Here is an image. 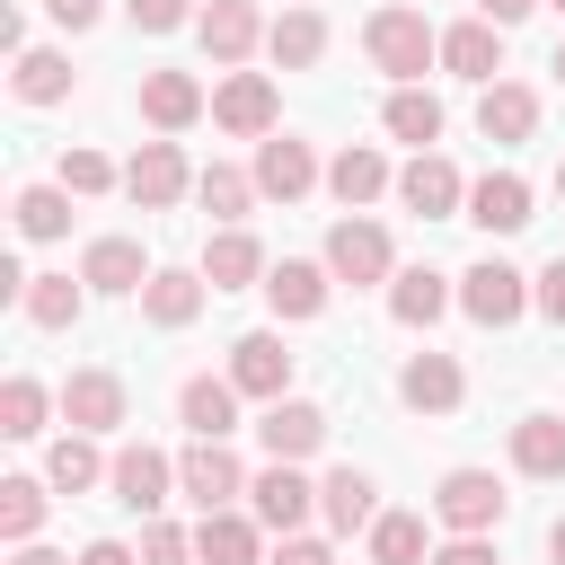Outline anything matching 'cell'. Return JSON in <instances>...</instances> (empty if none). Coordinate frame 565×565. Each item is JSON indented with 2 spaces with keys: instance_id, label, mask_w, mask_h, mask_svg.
Wrapping results in <instances>:
<instances>
[{
  "instance_id": "obj_41",
  "label": "cell",
  "mask_w": 565,
  "mask_h": 565,
  "mask_svg": "<svg viewBox=\"0 0 565 565\" xmlns=\"http://www.w3.org/2000/svg\"><path fill=\"white\" fill-rule=\"evenodd\" d=\"M62 185H71V194H106V185H124V168L79 141V150H62Z\"/></svg>"
},
{
  "instance_id": "obj_12",
  "label": "cell",
  "mask_w": 565,
  "mask_h": 565,
  "mask_svg": "<svg viewBox=\"0 0 565 565\" xmlns=\"http://www.w3.org/2000/svg\"><path fill=\"white\" fill-rule=\"evenodd\" d=\"M230 380H238V397H291V353H282V335L274 327H256V335H238L230 344Z\"/></svg>"
},
{
  "instance_id": "obj_54",
  "label": "cell",
  "mask_w": 565,
  "mask_h": 565,
  "mask_svg": "<svg viewBox=\"0 0 565 565\" xmlns=\"http://www.w3.org/2000/svg\"><path fill=\"white\" fill-rule=\"evenodd\" d=\"M547 9H565V0H547Z\"/></svg>"
},
{
  "instance_id": "obj_27",
  "label": "cell",
  "mask_w": 565,
  "mask_h": 565,
  "mask_svg": "<svg viewBox=\"0 0 565 565\" xmlns=\"http://www.w3.org/2000/svg\"><path fill=\"white\" fill-rule=\"evenodd\" d=\"M159 265H141V238H88V256H79V282L88 291H141Z\"/></svg>"
},
{
  "instance_id": "obj_11",
  "label": "cell",
  "mask_w": 565,
  "mask_h": 565,
  "mask_svg": "<svg viewBox=\"0 0 565 565\" xmlns=\"http://www.w3.org/2000/svg\"><path fill=\"white\" fill-rule=\"evenodd\" d=\"M459 221H477L486 238H512V230H530V177H512V168H486L477 185H468V212Z\"/></svg>"
},
{
  "instance_id": "obj_26",
  "label": "cell",
  "mask_w": 565,
  "mask_h": 565,
  "mask_svg": "<svg viewBox=\"0 0 565 565\" xmlns=\"http://www.w3.org/2000/svg\"><path fill=\"white\" fill-rule=\"evenodd\" d=\"M477 132H486V141H530V132H539V88H521V79H486V97H477Z\"/></svg>"
},
{
  "instance_id": "obj_2",
  "label": "cell",
  "mask_w": 565,
  "mask_h": 565,
  "mask_svg": "<svg viewBox=\"0 0 565 565\" xmlns=\"http://www.w3.org/2000/svg\"><path fill=\"white\" fill-rule=\"evenodd\" d=\"M327 274H335V282H353V291H362V282H388V274H397L388 230H380L371 212H344V221L327 230Z\"/></svg>"
},
{
  "instance_id": "obj_33",
  "label": "cell",
  "mask_w": 565,
  "mask_h": 565,
  "mask_svg": "<svg viewBox=\"0 0 565 565\" xmlns=\"http://www.w3.org/2000/svg\"><path fill=\"white\" fill-rule=\"evenodd\" d=\"M265 53H274L282 71H309V62L327 53V18H318V9H282V18L265 26Z\"/></svg>"
},
{
  "instance_id": "obj_34",
  "label": "cell",
  "mask_w": 565,
  "mask_h": 565,
  "mask_svg": "<svg viewBox=\"0 0 565 565\" xmlns=\"http://www.w3.org/2000/svg\"><path fill=\"white\" fill-rule=\"evenodd\" d=\"M388 141H415V150H433L441 141V97L433 88H388Z\"/></svg>"
},
{
  "instance_id": "obj_17",
  "label": "cell",
  "mask_w": 565,
  "mask_h": 565,
  "mask_svg": "<svg viewBox=\"0 0 565 565\" xmlns=\"http://www.w3.org/2000/svg\"><path fill=\"white\" fill-rule=\"evenodd\" d=\"M203 300H212V282H203V274H185V265H159V274L141 282V318H150V327H168V335H177V327H194V318H203Z\"/></svg>"
},
{
  "instance_id": "obj_24",
  "label": "cell",
  "mask_w": 565,
  "mask_h": 565,
  "mask_svg": "<svg viewBox=\"0 0 565 565\" xmlns=\"http://www.w3.org/2000/svg\"><path fill=\"white\" fill-rule=\"evenodd\" d=\"M441 62H450L459 79L486 88V79L503 71V26H494V18H459V26H441Z\"/></svg>"
},
{
  "instance_id": "obj_35",
  "label": "cell",
  "mask_w": 565,
  "mask_h": 565,
  "mask_svg": "<svg viewBox=\"0 0 565 565\" xmlns=\"http://www.w3.org/2000/svg\"><path fill=\"white\" fill-rule=\"evenodd\" d=\"M44 415H53V388L26 380V371H9V380H0V433H9V441H35Z\"/></svg>"
},
{
  "instance_id": "obj_29",
  "label": "cell",
  "mask_w": 565,
  "mask_h": 565,
  "mask_svg": "<svg viewBox=\"0 0 565 565\" xmlns=\"http://www.w3.org/2000/svg\"><path fill=\"white\" fill-rule=\"evenodd\" d=\"M106 468H115V459H97V433H79V424L44 450V486H53V494H88V486H106Z\"/></svg>"
},
{
  "instance_id": "obj_50",
  "label": "cell",
  "mask_w": 565,
  "mask_h": 565,
  "mask_svg": "<svg viewBox=\"0 0 565 565\" xmlns=\"http://www.w3.org/2000/svg\"><path fill=\"white\" fill-rule=\"evenodd\" d=\"M9 565H71V556H53V547H35V539H26V547H18Z\"/></svg>"
},
{
  "instance_id": "obj_3",
  "label": "cell",
  "mask_w": 565,
  "mask_h": 565,
  "mask_svg": "<svg viewBox=\"0 0 565 565\" xmlns=\"http://www.w3.org/2000/svg\"><path fill=\"white\" fill-rule=\"evenodd\" d=\"M177 494H185L194 512H221L230 494H247V468H238V450H230V441H203V433H194V441L177 450Z\"/></svg>"
},
{
  "instance_id": "obj_45",
  "label": "cell",
  "mask_w": 565,
  "mask_h": 565,
  "mask_svg": "<svg viewBox=\"0 0 565 565\" xmlns=\"http://www.w3.org/2000/svg\"><path fill=\"white\" fill-rule=\"evenodd\" d=\"M265 565H335V556H327V539H309V530H291V539H282V547L265 556Z\"/></svg>"
},
{
  "instance_id": "obj_28",
  "label": "cell",
  "mask_w": 565,
  "mask_h": 565,
  "mask_svg": "<svg viewBox=\"0 0 565 565\" xmlns=\"http://www.w3.org/2000/svg\"><path fill=\"white\" fill-rule=\"evenodd\" d=\"M327 265H309V256H282L274 274H265V300H274V318H318L327 309Z\"/></svg>"
},
{
  "instance_id": "obj_32",
  "label": "cell",
  "mask_w": 565,
  "mask_h": 565,
  "mask_svg": "<svg viewBox=\"0 0 565 565\" xmlns=\"http://www.w3.org/2000/svg\"><path fill=\"white\" fill-rule=\"evenodd\" d=\"M512 468L521 477H565V415H521L512 424Z\"/></svg>"
},
{
  "instance_id": "obj_13",
  "label": "cell",
  "mask_w": 565,
  "mask_h": 565,
  "mask_svg": "<svg viewBox=\"0 0 565 565\" xmlns=\"http://www.w3.org/2000/svg\"><path fill=\"white\" fill-rule=\"evenodd\" d=\"M309 185H318V150H309V141H291V132H265V141H256V194L300 203Z\"/></svg>"
},
{
  "instance_id": "obj_18",
  "label": "cell",
  "mask_w": 565,
  "mask_h": 565,
  "mask_svg": "<svg viewBox=\"0 0 565 565\" xmlns=\"http://www.w3.org/2000/svg\"><path fill=\"white\" fill-rule=\"evenodd\" d=\"M177 415H185V433L230 441V433H238V380H230V371H221V380H212V371H194V380L177 388Z\"/></svg>"
},
{
  "instance_id": "obj_15",
  "label": "cell",
  "mask_w": 565,
  "mask_h": 565,
  "mask_svg": "<svg viewBox=\"0 0 565 565\" xmlns=\"http://www.w3.org/2000/svg\"><path fill=\"white\" fill-rule=\"evenodd\" d=\"M256 441H265V459H309V450H327V406H309V397H274L265 424H256Z\"/></svg>"
},
{
  "instance_id": "obj_23",
  "label": "cell",
  "mask_w": 565,
  "mask_h": 565,
  "mask_svg": "<svg viewBox=\"0 0 565 565\" xmlns=\"http://www.w3.org/2000/svg\"><path fill=\"white\" fill-rule=\"evenodd\" d=\"M62 424L115 433V424H124V380H115V371H71V380H62Z\"/></svg>"
},
{
  "instance_id": "obj_39",
  "label": "cell",
  "mask_w": 565,
  "mask_h": 565,
  "mask_svg": "<svg viewBox=\"0 0 565 565\" xmlns=\"http://www.w3.org/2000/svg\"><path fill=\"white\" fill-rule=\"evenodd\" d=\"M35 327H71L79 309H88V291L71 282V274H26V300H18Z\"/></svg>"
},
{
  "instance_id": "obj_30",
  "label": "cell",
  "mask_w": 565,
  "mask_h": 565,
  "mask_svg": "<svg viewBox=\"0 0 565 565\" xmlns=\"http://www.w3.org/2000/svg\"><path fill=\"white\" fill-rule=\"evenodd\" d=\"M441 309H450V274H433V265L388 274V318H397V327H433Z\"/></svg>"
},
{
  "instance_id": "obj_14",
  "label": "cell",
  "mask_w": 565,
  "mask_h": 565,
  "mask_svg": "<svg viewBox=\"0 0 565 565\" xmlns=\"http://www.w3.org/2000/svg\"><path fill=\"white\" fill-rule=\"evenodd\" d=\"M397 397H406L415 415H450V406L468 397V371H459L450 353H433V344H424V353H406V371H397Z\"/></svg>"
},
{
  "instance_id": "obj_53",
  "label": "cell",
  "mask_w": 565,
  "mask_h": 565,
  "mask_svg": "<svg viewBox=\"0 0 565 565\" xmlns=\"http://www.w3.org/2000/svg\"><path fill=\"white\" fill-rule=\"evenodd\" d=\"M556 194H565V159H556Z\"/></svg>"
},
{
  "instance_id": "obj_40",
  "label": "cell",
  "mask_w": 565,
  "mask_h": 565,
  "mask_svg": "<svg viewBox=\"0 0 565 565\" xmlns=\"http://www.w3.org/2000/svg\"><path fill=\"white\" fill-rule=\"evenodd\" d=\"M194 194H203V212H212V221H247V203H256V177H247V168H221V159H212V168L194 177Z\"/></svg>"
},
{
  "instance_id": "obj_19",
  "label": "cell",
  "mask_w": 565,
  "mask_h": 565,
  "mask_svg": "<svg viewBox=\"0 0 565 565\" xmlns=\"http://www.w3.org/2000/svg\"><path fill=\"white\" fill-rule=\"evenodd\" d=\"M318 512H327V530H344V539L371 530V521H380V486H371V468H353V459L327 468V477H318Z\"/></svg>"
},
{
  "instance_id": "obj_46",
  "label": "cell",
  "mask_w": 565,
  "mask_h": 565,
  "mask_svg": "<svg viewBox=\"0 0 565 565\" xmlns=\"http://www.w3.org/2000/svg\"><path fill=\"white\" fill-rule=\"evenodd\" d=\"M433 565H494V547H486V539H459V530H450V547H433Z\"/></svg>"
},
{
  "instance_id": "obj_16",
  "label": "cell",
  "mask_w": 565,
  "mask_h": 565,
  "mask_svg": "<svg viewBox=\"0 0 565 565\" xmlns=\"http://www.w3.org/2000/svg\"><path fill=\"white\" fill-rule=\"evenodd\" d=\"M194 35H203L212 62H247V53L265 44V9H256V0H212V9L194 18Z\"/></svg>"
},
{
  "instance_id": "obj_4",
  "label": "cell",
  "mask_w": 565,
  "mask_h": 565,
  "mask_svg": "<svg viewBox=\"0 0 565 565\" xmlns=\"http://www.w3.org/2000/svg\"><path fill=\"white\" fill-rule=\"evenodd\" d=\"M433 521L459 530V539H486V530L503 521V486H494V468H450V477L433 486Z\"/></svg>"
},
{
  "instance_id": "obj_6",
  "label": "cell",
  "mask_w": 565,
  "mask_h": 565,
  "mask_svg": "<svg viewBox=\"0 0 565 565\" xmlns=\"http://www.w3.org/2000/svg\"><path fill=\"white\" fill-rule=\"evenodd\" d=\"M397 203L424 212V221H459V212H468V177H459L441 150H415V159L397 168Z\"/></svg>"
},
{
  "instance_id": "obj_1",
  "label": "cell",
  "mask_w": 565,
  "mask_h": 565,
  "mask_svg": "<svg viewBox=\"0 0 565 565\" xmlns=\"http://www.w3.org/2000/svg\"><path fill=\"white\" fill-rule=\"evenodd\" d=\"M362 53H371V62H380L397 88H415V79L441 62V35H433V18H424V9H406V0H397V9H371Z\"/></svg>"
},
{
  "instance_id": "obj_52",
  "label": "cell",
  "mask_w": 565,
  "mask_h": 565,
  "mask_svg": "<svg viewBox=\"0 0 565 565\" xmlns=\"http://www.w3.org/2000/svg\"><path fill=\"white\" fill-rule=\"evenodd\" d=\"M547 71H556V88H565V44H556V62H547Z\"/></svg>"
},
{
  "instance_id": "obj_51",
  "label": "cell",
  "mask_w": 565,
  "mask_h": 565,
  "mask_svg": "<svg viewBox=\"0 0 565 565\" xmlns=\"http://www.w3.org/2000/svg\"><path fill=\"white\" fill-rule=\"evenodd\" d=\"M547 556H556V565H565V512H556V521H547Z\"/></svg>"
},
{
  "instance_id": "obj_9",
  "label": "cell",
  "mask_w": 565,
  "mask_h": 565,
  "mask_svg": "<svg viewBox=\"0 0 565 565\" xmlns=\"http://www.w3.org/2000/svg\"><path fill=\"white\" fill-rule=\"evenodd\" d=\"M274 115H282V97H274V79H265V71H230V79L212 88V124H221V132H238V141H265V132H274Z\"/></svg>"
},
{
  "instance_id": "obj_7",
  "label": "cell",
  "mask_w": 565,
  "mask_h": 565,
  "mask_svg": "<svg viewBox=\"0 0 565 565\" xmlns=\"http://www.w3.org/2000/svg\"><path fill=\"white\" fill-rule=\"evenodd\" d=\"M459 309H468L477 327H512V318L530 309V274H512L503 256H477V265L459 274Z\"/></svg>"
},
{
  "instance_id": "obj_37",
  "label": "cell",
  "mask_w": 565,
  "mask_h": 565,
  "mask_svg": "<svg viewBox=\"0 0 565 565\" xmlns=\"http://www.w3.org/2000/svg\"><path fill=\"white\" fill-rule=\"evenodd\" d=\"M371 565H433L424 512H380V521H371Z\"/></svg>"
},
{
  "instance_id": "obj_36",
  "label": "cell",
  "mask_w": 565,
  "mask_h": 565,
  "mask_svg": "<svg viewBox=\"0 0 565 565\" xmlns=\"http://www.w3.org/2000/svg\"><path fill=\"white\" fill-rule=\"evenodd\" d=\"M44 494H53L44 477H0V539H9V547H26V539L44 530Z\"/></svg>"
},
{
  "instance_id": "obj_10",
  "label": "cell",
  "mask_w": 565,
  "mask_h": 565,
  "mask_svg": "<svg viewBox=\"0 0 565 565\" xmlns=\"http://www.w3.org/2000/svg\"><path fill=\"white\" fill-rule=\"evenodd\" d=\"M124 194H132L141 212H168V203H185V194H194V168H185V150H177V141H141V150H132V168H124Z\"/></svg>"
},
{
  "instance_id": "obj_44",
  "label": "cell",
  "mask_w": 565,
  "mask_h": 565,
  "mask_svg": "<svg viewBox=\"0 0 565 565\" xmlns=\"http://www.w3.org/2000/svg\"><path fill=\"white\" fill-rule=\"evenodd\" d=\"M185 18H203V9H185V0H132V26L141 35H177Z\"/></svg>"
},
{
  "instance_id": "obj_49",
  "label": "cell",
  "mask_w": 565,
  "mask_h": 565,
  "mask_svg": "<svg viewBox=\"0 0 565 565\" xmlns=\"http://www.w3.org/2000/svg\"><path fill=\"white\" fill-rule=\"evenodd\" d=\"M539 0H477V18H494V26H521Z\"/></svg>"
},
{
  "instance_id": "obj_25",
  "label": "cell",
  "mask_w": 565,
  "mask_h": 565,
  "mask_svg": "<svg viewBox=\"0 0 565 565\" xmlns=\"http://www.w3.org/2000/svg\"><path fill=\"white\" fill-rule=\"evenodd\" d=\"M203 106H212V97H203L194 71H141V115H150L159 132H185Z\"/></svg>"
},
{
  "instance_id": "obj_38",
  "label": "cell",
  "mask_w": 565,
  "mask_h": 565,
  "mask_svg": "<svg viewBox=\"0 0 565 565\" xmlns=\"http://www.w3.org/2000/svg\"><path fill=\"white\" fill-rule=\"evenodd\" d=\"M18 238H62L71 230V185H18Z\"/></svg>"
},
{
  "instance_id": "obj_20",
  "label": "cell",
  "mask_w": 565,
  "mask_h": 565,
  "mask_svg": "<svg viewBox=\"0 0 565 565\" xmlns=\"http://www.w3.org/2000/svg\"><path fill=\"white\" fill-rule=\"evenodd\" d=\"M194 556H203V565H256V556H265V521L221 503V512L194 521Z\"/></svg>"
},
{
  "instance_id": "obj_42",
  "label": "cell",
  "mask_w": 565,
  "mask_h": 565,
  "mask_svg": "<svg viewBox=\"0 0 565 565\" xmlns=\"http://www.w3.org/2000/svg\"><path fill=\"white\" fill-rule=\"evenodd\" d=\"M141 565H203V556H194V530H177V521L150 512V530H141Z\"/></svg>"
},
{
  "instance_id": "obj_43",
  "label": "cell",
  "mask_w": 565,
  "mask_h": 565,
  "mask_svg": "<svg viewBox=\"0 0 565 565\" xmlns=\"http://www.w3.org/2000/svg\"><path fill=\"white\" fill-rule=\"evenodd\" d=\"M530 309H539L547 327H565V256H547V265L530 274Z\"/></svg>"
},
{
  "instance_id": "obj_31",
  "label": "cell",
  "mask_w": 565,
  "mask_h": 565,
  "mask_svg": "<svg viewBox=\"0 0 565 565\" xmlns=\"http://www.w3.org/2000/svg\"><path fill=\"white\" fill-rule=\"evenodd\" d=\"M9 88H18V106H62V97H71V53L26 44V53L9 62Z\"/></svg>"
},
{
  "instance_id": "obj_21",
  "label": "cell",
  "mask_w": 565,
  "mask_h": 565,
  "mask_svg": "<svg viewBox=\"0 0 565 565\" xmlns=\"http://www.w3.org/2000/svg\"><path fill=\"white\" fill-rule=\"evenodd\" d=\"M388 185H397V177H388V159H380L371 141H344V150L327 159V194H335L344 212H362V203H380Z\"/></svg>"
},
{
  "instance_id": "obj_48",
  "label": "cell",
  "mask_w": 565,
  "mask_h": 565,
  "mask_svg": "<svg viewBox=\"0 0 565 565\" xmlns=\"http://www.w3.org/2000/svg\"><path fill=\"white\" fill-rule=\"evenodd\" d=\"M79 565H141V556H132L124 539H88V547H79Z\"/></svg>"
},
{
  "instance_id": "obj_5",
  "label": "cell",
  "mask_w": 565,
  "mask_h": 565,
  "mask_svg": "<svg viewBox=\"0 0 565 565\" xmlns=\"http://www.w3.org/2000/svg\"><path fill=\"white\" fill-rule=\"evenodd\" d=\"M247 512H256L274 539H291V530H309V512H318V486L300 477V459H274L265 477H247Z\"/></svg>"
},
{
  "instance_id": "obj_47",
  "label": "cell",
  "mask_w": 565,
  "mask_h": 565,
  "mask_svg": "<svg viewBox=\"0 0 565 565\" xmlns=\"http://www.w3.org/2000/svg\"><path fill=\"white\" fill-rule=\"evenodd\" d=\"M44 9H53V18L79 35V26H97V9H106V0H44Z\"/></svg>"
},
{
  "instance_id": "obj_8",
  "label": "cell",
  "mask_w": 565,
  "mask_h": 565,
  "mask_svg": "<svg viewBox=\"0 0 565 565\" xmlns=\"http://www.w3.org/2000/svg\"><path fill=\"white\" fill-rule=\"evenodd\" d=\"M106 486H115V503H124V512H141V521H150V512L177 494V459H168V450H150V441H124V450H115V468H106Z\"/></svg>"
},
{
  "instance_id": "obj_22",
  "label": "cell",
  "mask_w": 565,
  "mask_h": 565,
  "mask_svg": "<svg viewBox=\"0 0 565 565\" xmlns=\"http://www.w3.org/2000/svg\"><path fill=\"white\" fill-rule=\"evenodd\" d=\"M194 274H203L212 291H247V282H265L274 265H265V247L230 221V230H212V247H203V265H194Z\"/></svg>"
}]
</instances>
